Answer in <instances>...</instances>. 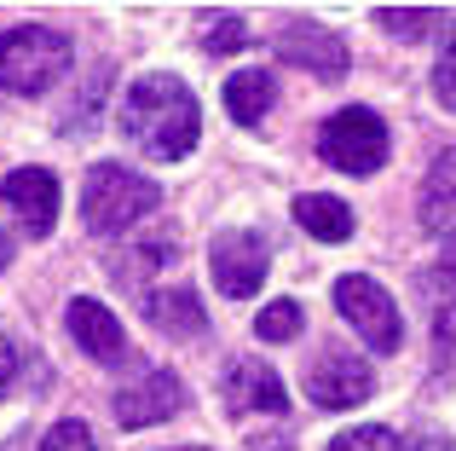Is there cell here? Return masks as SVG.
<instances>
[{"instance_id":"6da1fadb","label":"cell","mask_w":456,"mask_h":451,"mask_svg":"<svg viewBox=\"0 0 456 451\" xmlns=\"http://www.w3.org/2000/svg\"><path fill=\"white\" fill-rule=\"evenodd\" d=\"M122 127H127V139H134L145 157H156V162L191 157L197 139H202L197 93H191L179 76H167V70H151V76H139L134 87H127Z\"/></svg>"},{"instance_id":"7a4b0ae2","label":"cell","mask_w":456,"mask_h":451,"mask_svg":"<svg viewBox=\"0 0 456 451\" xmlns=\"http://www.w3.org/2000/svg\"><path fill=\"white\" fill-rule=\"evenodd\" d=\"M76 46L64 29H46V23H18V29L0 35V93H46L58 76L69 70Z\"/></svg>"},{"instance_id":"3957f363","label":"cell","mask_w":456,"mask_h":451,"mask_svg":"<svg viewBox=\"0 0 456 451\" xmlns=\"http://www.w3.org/2000/svg\"><path fill=\"white\" fill-rule=\"evenodd\" d=\"M156 203H162L156 180L134 174L127 162H99V168L87 174V185H81V220H87V232H99V237L127 232V226L145 220Z\"/></svg>"},{"instance_id":"277c9868","label":"cell","mask_w":456,"mask_h":451,"mask_svg":"<svg viewBox=\"0 0 456 451\" xmlns=\"http://www.w3.org/2000/svg\"><path fill=\"white\" fill-rule=\"evenodd\" d=\"M318 151L341 174H376L387 162V122L370 104H346L318 127Z\"/></svg>"},{"instance_id":"5b68a950","label":"cell","mask_w":456,"mask_h":451,"mask_svg":"<svg viewBox=\"0 0 456 451\" xmlns=\"http://www.w3.org/2000/svg\"><path fill=\"white\" fill-rule=\"evenodd\" d=\"M335 307H341V318L358 330V336H364V348L399 353V341H404L399 307H393V295L381 290L376 278H364V272H346V278L335 283Z\"/></svg>"},{"instance_id":"8992f818","label":"cell","mask_w":456,"mask_h":451,"mask_svg":"<svg viewBox=\"0 0 456 451\" xmlns=\"http://www.w3.org/2000/svg\"><path fill=\"white\" fill-rule=\"evenodd\" d=\"M306 394H312V406H323V411H346V406H364V399L376 394V376H370V365L358 359V353L330 348V353L312 359Z\"/></svg>"},{"instance_id":"52a82bcc","label":"cell","mask_w":456,"mask_h":451,"mask_svg":"<svg viewBox=\"0 0 456 451\" xmlns=\"http://www.w3.org/2000/svg\"><path fill=\"white\" fill-rule=\"evenodd\" d=\"M208 266H214V283H220V295H232V301H248V295L266 283V243H260L255 232H220L208 243Z\"/></svg>"},{"instance_id":"ba28073f","label":"cell","mask_w":456,"mask_h":451,"mask_svg":"<svg viewBox=\"0 0 456 451\" xmlns=\"http://www.w3.org/2000/svg\"><path fill=\"white\" fill-rule=\"evenodd\" d=\"M179 406H185V382L174 371H145L134 388L116 394V422L122 429H151V422H167Z\"/></svg>"},{"instance_id":"9c48e42d","label":"cell","mask_w":456,"mask_h":451,"mask_svg":"<svg viewBox=\"0 0 456 451\" xmlns=\"http://www.w3.org/2000/svg\"><path fill=\"white\" fill-rule=\"evenodd\" d=\"M278 58L283 64H301L312 70V76H323V81H341L346 76V41L335 29H323V23H289V29L278 35Z\"/></svg>"},{"instance_id":"30bf717a","label":"cell","mask_w":456,"mask_h":451,"mask_svg":"<svg viewBox=\"0 0 456 451\" xmlns=\"http://www.w3.org/2000/svg\"><path fill=\"white\" fill-rule=\"evenodd\" d=\"M64 324H69V336H76V348L87 353V359H99V365H122V359H127L122 318H116L104 301L76 295V301H69V313H64Z\"/></svg>"},{"instance_id":"8fae6325","label":"cell","mask_w":456,"mask_h":451,"mask_svg":"<svg viewBox=\"0 0 456 451\" xmlns=\"http://www.w3.org/2000/svg\"><path fill=\"white\" fill-rule=\"evenodd\" d=\"M0 197H6V209L23 220L29 237L53 232V220H58V180L46 168H12L6 180H0Z\"/></svg>"},{"instance_id":"7c38bea8","label":"cell","mask_w":456,"mask_h":451,"mask_svg":"<svg viewBox=\"0 0 456 451\" xmlns=\"http://www.w3.org/2000/svg\"><path fill=\"white\" fill-rule=\"evenodd\" d=\"M220 388H225V406L232 411H283L289 406V394H283L278 371L266 359H232Z\"/></svg>"},{"instance_id":"4fadbf2b","label":"cell","mask_w":456,"mask_h":451,"mask_svg":"<svg viewBox=\"0 0 456 451\" xmlns=\"http://www.w3.org/2000/svg\"><path fill=\"white\" fill-rule=\"evenodd\" d=\"M145 318L162 336H202L208 318H202V301L191 290H151L145 295Z\"/></svg>"},{"instance_id":"5bb4252c","label":"cell","mask_w":456,"mask_h":451,"mask_svg":"<svg viewBox=\"0 0 456 451\" xmlns=\"http://www.w3.org/2000/svg\"><path fill=\"white\" fill-rule=\"evenodd\" d=\"M422 226L434 232H456V145L439 151V162L422 180Z\"/></svg>"},{"instance_id":"9a60e30c","label":"cell","mask_w":456,"mask_h":451,"mask_svg":"<svg viewBox=\"0 0 456 451\" xmlns=\"http://www.w3.org/2000/svg\"><path fill=\"white\" fill-rule=\"evenodd\" d=\"M295 220H301V232H312L318 243H341V237H353V209H346L341 197H323V192L295 197Z\"/></svg>"},{"instance_id":"2e32d148","label":"cell","mask_w":456,"mask_h":451,"mask_svg":"<svg viewBox=\"0 0 456 451\" xmlns=\"http://www.w3.org/2000/svg\"><path fill=\"white\" fill-rule=\"evenodd\" d=\"M272 99H278V87H272V70H237V76L225 81V111H232L243 127H255L260 116L272 111Z\"/></svg>"},{"instance_id":"e0dca14e","label":"cell","mask_w":456,"mask_h":451,"mask_svg":"<svg viewBox=\"0 0 456 451\" xmlns=\"http://www.w3.org/2000/svg\"><path fill=\"white\" fill-rule=\"evenodd\" d=\"M255 336L260 341H295V336H301V301H272V307H260Z\"/></svg>"},{"instance_id":"ac0fdd59","label":"cell","mask_w":456,"mask_h":451,"mask_svg":"<svg viewBox=\"0 0 456 451\" xmlns=\"http://www.w3.org/2000/svg\"><path fill=\"white\" fill-rule=\"evenodd\" d=\"M434 93L445 111H456V18L439 29V58H434Z\"/></svg>"},{"instance_id":"d6986e66","label":"cell","mask_w":456,"mask_h":451,"mask_svg":"<svg viewBox=\"0 0 456 451\" xmlns=\"http://www.w3.org/2000/svg\"><path fill=\"white\" fill-rule=\"evenodd\" d=\"M376 23H381L387 35H399V41H416L428 23H439V12H428V6H381Z\"/></svg>"},{"instance_id":"ffe728a7","label":"cell","mask_w":456,"mask_h":451,"mask_svg":"<svg viewBox=\"0 0 456 451\" xmlns=\"http://www.w3.org/2000/svg\"><path fill=\"white\" fill-rule=\"evenodd\" d=\"M330 451H404V446H399V434H393V429H376V422H370V429H346V434H335Z\"/></svg>"},{"instance_id":"44dd1931","label":"cell","mask_w":456,"mask_h":451,"mask_svg":"<svg viewBox=\"0 0 456 451\" xmlns=\"http://www.w3.org/2000/svg\"><path fill=\"white\" fill-rule=\"evenodd\" d=\"M41 451H99V446H93V429H87V422L64 417V422H53V434L41 440Z\"/></svg>"},{"instance_id":"7402d4cb","label":"cell","mask_w":456,"mask_h":451,"mask_svg":"<svg viewBox=\"0 0 456 451\" xmlns=\"http://www.w3.org/2000/svg\"><path fill=\"white\" fill-rule=\"evenodd\" d=\"M214 29L202 35V41H208V53H232V46H243L248 41V29H243V18H208Z\"/></svg>"},{"instance_id":"603a6c76","label":"cell","mask_w":456,"mask_h":451,"mask_svg":"<svg viewBox=\"0 0 456 451\" xmlns=\"http://www.w3.org/2000/svg\"><path fill=\"white\" fill-rule=\"evenodd\" d=\"M434 341H439V353L451 359V371H456V295H451V301H439V313H434Z\"/></svg>"},{"instance_id":"cb8c5ba5","label":"cell","mask_w":456,"mask_h":451,"mask_svg":"<svg viewBox=\"0 0 456 451\" xmlns=\"http://www.w3.org/2000/svg\"><path fill=\"white\" fill-rule=\"evenodd\" d=\"M12 376H18V348L6 341V330H0V394L12 388Z\"/></svg>"},{"instance_id":"d4e9b609","label":"cell","mask_w":456,"mask_h":451,"mask_svg":"<svg viewBox=\"0 0 456 451\" xmlns=\"http://www.w3.org/2000/svg\"><path fill=\"white\" fill-rule=\"evenodd\" d=\"M445 243H451V278H456V232H445Z\"/></svg>"},{"instance_id":"484cf974","label":"cell","mask_w":456,"mask_h":451,"mask_svg":"<svg viewBox=\"0 0 456 451\" xmlns=\"http://www.w3.org/2000/svg\"><path fill=\"white\" fill-rule=\"evenodd\" d=\"M6 255H12V243H6V232H0V266H6Z\"/></svg>"},{"instance_id":"4316f807","label":"cell","mask_w":456,"mask_h":451,"mask_svg":"<svg viewBox=\"0 0 456 451\" xmlns=\"http://www.w3.org/2000/svg\"><path fill=\"white\" fill-rule=\"evenodd\" d=\"M191 451H197V446H191Z\"/></svg>"}]
</instances>
